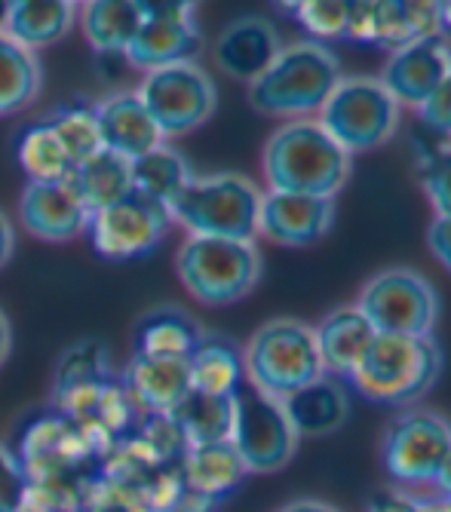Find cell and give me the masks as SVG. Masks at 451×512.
Instances as JSON below:
<instances>
[{"label": "cell", "instance_id": "1", "mask_svg": "<svg viewBox=\"0 0 451 512\" xmlns=\"http://www.w3.org/2000/svg\"><path fill=\"white\" fill-rule=\"evenodd\" d=\"M353 154H347L320 120H289L267 138L261 169L267 191L329 197L347 184Z\"/></svg>", "mask_w": 451, "mask_h": 512}, {"label": "cell", "instance_id": "2", "mask_svg": "<svg viewBox=\"0 0 451 512\" xmlns=\"http://www.w3.org/2000/svg\"><path fill=\"white\" fill-rule=\"evenodd\" d=\"M341 83V62L320 40H295L283 46L255 83H249V105L264 117L310 120L320 114Z\"/></svg>", "mask_w": 451, "mask_h": 512}, {"label": "cell", "instance_id": "3", "mask_svg": "<svg viewBox=\"0 0 451 512\" xmlns=\"http://www.w3.org/2000/svg\"><path fill=\"white\" fill-rule=\"evenodd\" d=\"M442 375V347L430 338L375 335L363 362L353 371V387L366 399L390 408H412Z\"/></svg>", "mask_w": 451, "mask_h": 512}, {"label": "cell", "instance_id": "4", "mask_svg": "<svg viewBox=\"0 0 451 512\" xmlns=\"http://www.w3.org/2000/svg\"><path fill=\"white\" fill-rule=\"evenodd\" d=\"M261 191L258 184L237 172H218L191 178V184L172 203V221L182 224L191 237L246 240L258 237Z\"/></svg>", "mask_w": 451, "mask_h": 512}, {"label": "cell", "instance_id": "5", "mask_svg": "<svg viewBox=\"0 0 451 512\" xmlns=\"http://www.w3.org/2000/svg\"><path fill=\"white\" fill-rule=\"evenodd\" d=\"M243 365L249 387L274 399H286L295 390L323 378L313 329L292 316L270 319L261 329H255L243 350Z\"/></svg>", "mask_w": 451, "mask_h": 512}, {"label": "cell", "instance_id": "6", "mask_svg": "<svg viewBox=\"0 0 451 512\" xmlns=\"http://www.w3.org/2000/svg\"><path fill=\"white\" fill-rule=\"evenodd\" d=\"M182 286L206 307L243 301L261 279V252L246 240L188 237L175 255Z\"/></svg>", "mask_w": 451, "mask_h": 512}, {"label": "cell", "instance_id": "7", "mask_svg": "<svg viewBox=\"0 0 451 512\" xmlns=\"http://www.w3.org/2000/svg\"><path fill=\"white\" fill-rule=\"evenodd\" d=\"M399 114V102L378 77H341L320 111V126L347 154H363L390 142Z\"/></svg>", "mask_w": 451, "mask_h": 512}, {"label": "cell", "instance_id": "8", "mask_svg": "<svg viewBox=\"0 0 451 512\" xmlns=\"http://www.w3.org/2000/svg\"><path fill=\"white\" fill-rule=\"evenodd\" d=\"M356 310L372 322L378 335L430 338L439 319V295L418 270L390 267L363 286Z\"/></svg>", "mask_w": 451, "mask_h": 512}, {"label": "cell", "instance_id": "9", "mask_svg": "<svg viewBox=\"0 0 451 512\" xmlns=\"http://www.w3.org/2000/svg\"><path fill=\"white\" fill-rule=\"evenodd\" d=\"M246 473H277L295 457L298 433L280 399L267 396L249 384L234 393L231 439Z\"/></svg>", "mask_w": 451, "mask_h": 512}, {"label": "cell", "instance_id": "10", "mask_svg": "<svg viewBox=\"0 0 451 512\" xmlns=\"http://www.w3.org/2000/svg\"><path fill=\"white\" fill-rule=\"evenodd\" d=\"M135 92L160 126L163 138H182L200 129L218 108L215 80L197 62L148 71Z\"/></svg>", "mask_w": 451, "mask_h": 512}, {"label": "cell", "instance_id": "11", "mask_svg": "<svg viewBox=\"0 0 451 512\" xmlns=\"http://www.w3.org/2000/svg\"><path fill=\"white\" fill-rule=\"evenodd\" d=\"M451 451V424L433 411L405 408L390 417L381 439L384 470L399 485H433Z\"/></svg>", "mask_w": 451, "mask_h": 512}, {"label": "cell", "instance_id": "12", "mask_svg": "<svg viewBox=\"0 0 451 512\" xmlns=\"http://www.w3.org/2000/svg\"><path fill=\"white\" fill-rule=\"evenodd\" d=\"M172 212L142 194L129 191L117 203L93 212L86 234L93 240L96 255L108 261H129L151 255L169 234Z\"/></svg>", "mask_w": 451, "mask_h": 512}, {"label": "cell", "instance_id": "13", "mask_svg": "<svg viewBox=\"0 0 451 512\" xmlns=\"http://www.w3.org/2000/svg\"><path fill=\"white\" fill-rule=\"evenodd\" d=\"M194 16V4H145V19L123 53L129 68L148 74L166 65L194 62L203 43Z\"/></svg>", "mask_w": 451, "mask_h": 512}, {"label": "cell", "instance_id": "14", "mask_svg": "<svg viewBox=\"0 0 451 512\" xmlns=\"http://www.w3.org/2000/svg\"><path fill=\"white\" fill-rule=\"evenodd\" d=\"M335 224V200L307 197V194H261L258 212V237L277 246H313L320 243Z\"/></svg>", "mask_w": 451, "mask_h": 512}, {"label": "cell", "instance_id": "15", "mask_svg": "<svg viewBox=\"0 0 451 512\" xmlns=\"http://www.w3.org/2000/svg\"><path fill=\"white\" fill-rule=\"evenodd\" d=\"M448 71H451L448 43L442 37L430 34L415 43L399 46V50H390L378 80L399 102V108L412 105L418 111L433 96V89L448 77Z\"/></svg>", "mask_w": 451, "mask_h": 512}, {"label": "cell", "instance_id": "16", "mask_svg": "<svg viewBox=\"0 0 451 512\" xmlns=\"http://www.w3.org/2000/svg\"><path fill=\"white\" fill-rule=\"evenodd\" d=\"M19 218L28 234L43 243H71L86 234L93 215L68 181H28L19 200Z\"/></svg>", "mask_w": 451, "mask_h": 512}, {"label": "cell", "instance_id": "17", "mask_svg": "<svg viewBox=\"0 0 451 512\" xmlns=\"http://www.w3.org/2000/svg\"><path fill=\"white\" fill-rule=\"evenodd\" d=\"M96 120L102 132V148L129 163L166 145L160 126L154 123L135 89H117L108 99H102L96 105Z\"/></svg>", "mask_w": 451, "mask_h": 512}, {"label": "cell", "instance_id": "18", "mask_svg": "<svg viewBox=\"0 0 451 512\" xmlns=\"http://www.w3.org/2000/svg\"><path fill=\"white\" fill-rule=\"evenodd\" d=\"M280 50H283V40L274 22H267L261 16H243V19H234L215 37L212 56H215V65L228 77L255 83L270 65H274Z\"/></svg>", "mask_w": 451, "mask_h": 512}, {"label": "cell", "instance_id": "19", "mask_svg": "<svg viewBox=\"0 0 451 512\" xmlns=\"http://www.w3.org/2000/svg\"><path fill=\"white\" fill-rule=\"evenodd\" d=\"M375 335L378 332L372 329V322L356 310V304L326 313L323 322L313 329L320 362H323V375L335 381H350L359 362H363L366 350L372 347Z\"/></svg>", "mask_w": 451, "mask_h": 512}, {"label": "cell", "instance_id": "20", "mask_svg": "<svg viewBox=\"0 0 451 512\" xmlns=\"http://www.w3.org/2000/svg\"><path fill=\"white\" fill-rule=\"evenodd\" d=\"M206 332L182 307H154L139 316L132 329V356L142 359H185Z\"/></svg>", "mask_w": 451, "mask_h": 512}, {"label": "cell", "instance_id": "21", "mask_svg": "<svg viewBox=\"0 0 451 512\" xmlns=\"http://www.w3.org/2000/svg\"><path fill=\"white\" fill-rule=\"evenodd\" d=\"M126 393L129 399L151 411L169 414L178 402L191 393V375L185 359H142L132 356L126 365Z\"/></svg>", "mask_w": 451, "mask_h": 512}, {"label": "cell", "instance_id": "22", "mask_svg": "<svg viewBox=\"0 0 451 512\" xmlns=\"http://www.w3.org/2000/svg\"><path fill=\"white\" fill-rule=\"evenodd\" d=\"M289 421L298 433V439H323L338 433L347 417H350V399L347 390L341 387V381L335 378H320L301 390H295L292 396L280 399Z\"/></svg>", "mask_w": 451, "mask_h": 512}, {"label": "cell", "instance_id": "23", "mask_svg": "<svg viewBox=\"0 0 451 512\" xmlns=\"http://www.w3.org/2000/svg\"><path fill=\"white\" fill-rule=\"evenodd\" d=\"M77 4L71 0H19L7 10L4 34L25 50L37 53L71 34L77 25Z\"/></svg>", "mask_w": 451, "mask_h": 512}, {"label": "cell", "instance_id": "24", "mask_svg": "<svg viewBox=\"0 0 451 512\" xmlns=\"http://www.w3.org/2000/svg\"><path fill=\"white\" fill-rule=\"evenodd\" d=\"M145 19L139 0H93L77 10L80 31L96 56H123Z\"/></svg>", "mask_w": 451, "mask_h": 512}, {"label": "cell", "instance_id": "25", "mask_svg": "<svg viewBox=\"0 0 451 512\" xmlns=\"http://www.w3.org/2000/svg\"><path fill=\"white\" fill-rule=\"evenodd\" d=\"M191 390L203 396H234L246 384L243 350L224 335H203L188 356Z\"/></svg>", "mask_w": 451, "mask_h": 512}, {"label": "cell", "instance_id": "26", "mask_svg": "<svg viewBox=\"0 0 451 512\" xmlns=\"http://www.w3.org/2000/svg\"><path fill=\"white\" fill-rule=\"evenodd\" d=\"M166 417L188 448L228 442L234 424V396H203L191 390Z\"/></svg>", "mask_w": 451, "mask_h": 512}, {"label": "cell", "instance_id": "27", "mask_svg": "<svg viewBox=\"0 0 451 512\" xmlns=\"http://www.w3.org/2000/svg\"><path fill=\"white\" fill-rule=\"evenodd\" d=\"M68 184L93 215L132 191V163L102 148L71 172Z\"/></svg>", "mask_w": 451, "mask_h": 512}, {"label": "cell", "instance_id": "28", "mask_svg": "<svg viewBox=\"0 0 451 512\" xmlns=\"http://www.w3.org/2000/svg\"><path fill=\"white\" fill-rule=\"evenodd\" d=\"M246 476V467L231 442H212L188 448L185 454V482L194 494L215 500L231 494Z\"/></svg>", "mask_w": 451, "mask_h": 512}, {"label": "cell", "instance_id": "29", "mask_svg": "<svg viewBox=\"0 0 451 512\" xmlns=\"http://www.w3.org/2000/svg\"><path fill=\"white\" fill-rule=\"evenodd\" d=\"M194 172L188 160L169 145L154 148L151 154L132 160V191L142 194L172 212V203L182 197V191L191 184Z\"/></svg>", "mask_w": 451, "mask_h": 512}, {"label": "cell", "instance_id": "30", "mask_svg": "<svg viewBox=\"0 0 451 512\" xmlns=\"http://www.w3.org/2000/svg\"><path fill=\"white\" fill-rule=\"evenodd\" d=\"M16 160L28 181H68L74 172V163L50 120H34L19 129Z\"/></svg>", "mask_w": 451, "mask_h": 512}, {"label": "cell", "instance_id": "31", "mask_svg": "<svg viewBox=\"0 0 451 512\" xmlns=\"http://www.w3.org/2000/svg\"><path fill=\"white\" fill-rule=\"evenodd\" d=\"M43 86L40 62L31 50L0 31V117L22 114L37 102Z\"/></svg>", "mask_w": 451, "mask_h": 512}, {"label": "cell", "instance_id": "32", "mask_svg": "<svg viewBox=\"0 0 451 512\" xmlns=\"http://www.w3.org/2000/svg\"><path fill=\"white\" fill-rule=\"evenodd\" d=\"M108 378V350L99 341H83L71 347L56 368V399L77 405Z\"/></svg>", "mask_w": 451, "mask_h": 512}, {"label": "cell", "instance_id": "33", "mask_svg": "<svg viewBox=\"0 0 451 512\" xmlns=\"http://www.w3.org/2000/svg\"><path fill=\"white\" fill-rule=\"evenodd\" d=\"M47 120L53 123L56 135L62 138V145L68 151L74 169L102 151V132H99V120H96V105L68 102V105H59Z\"/></svg>", "mask_w": 451, "mask_h": 512}, {"label": "cell", "instance_id": "34", "mask_svg": "<svg viewBox=\"0 0 451 512\" xmlns=\"http://www.w3.org/2000/svg\"><path fill=\"white\" fill-rule=\"evenodd\" d=\"M421 188L436 218H451V148H436L424 157Z\"/></svg>", "mask_w": 451, "mask_h": 512}, {"label": "cell", "instance_id": "35", "mask_svg": "<svg viewBox=\"0 0 451 512\" xmlns=\"http://www.w3.org/2000/svg\"><path fill=\"white\" fill-rule=\"evenodd\" d=\"M301 19V25L323 37H350V4H301L292 7Z\"/></svg>", "mask_w": 451, "mask_h": 512}, {"label": "cell", "instance_id": "36", "mask_svg": "<svg viewBox=\"0 0 451 512\" xmlns=\"http://www.w3.org/2000/svg\"><path fill=\"white\" fill-rule=\"evenodd\" d=\"M28 473L22 467V460L0 445V512H25L28 506Z\"/></svg>", "mask_w": 451, "mask_h": 512}, {"label": "cell", "instance_id": "37", "mask_svg": "<svg viewBox=\"0 0 451 512\" xmlns=\"http://www.w3.org/2000/svg\"><path fill=\"white\" fill-rule=\"evenodd\" d=\"M424 126H430L433 132L451 135V71L448 77L433 89V96L418 108Z\"/></svg>", "mask_w": 451, "mask_h": 512}, {"label": "cell", "instance_id": "38", "mask_svg": "<svg viewBox=\"0 0 451 512\" xmlns=\"http://www.w3.org/2000/svg\"><path fill=\"white\" fill-rule=\"evenodd\" d=\"M418 500L421 497L402 491V488H384V491L372 494L366 512H418Z\"/></svg>", "mask_w": 451, "mask_h": 512}, {"label": "cell", "instance_id": "39", "mask_svg": "<svg viewBox=\"0 0 451 512\" xmlns=\"http://www.w3.org/2000/svg\"><path fill=\"white\" fill-rule=\"evenodd\" d=\"M427 249L451 273V218H433L430 221V227H427Z\"/></svg>", "mask_w": 451, "mask_h": 512}, {"label": "cell", "instance_id": "40", "mask_svg": "<svg viewBox=\"0 0 451 512\" xmlns=\"http://www.w3.org/2000/svg\"><path fill=\"white\" fill-rule=\"evenodd\" d=\"M13 249H16V234H13V224L10 218L0 212V270H4L13 258Z\"/></svg>", "mask_w": 451, "mask_h": 512}, {"label": "cell", "instance_id": "41", "mask_svg": "<svg viewBox=\"0 0 451 512\" xmlns=\"http://www.w3.org/2000/svg\"><path fill=\"white\" fill-rule=\"evenodd\" d=\"M280 512H341V509H335L332 503H323V500H292Z\"/></svg>", "mask_w": 451, "mask_h": 512}, {"label": "cell", "instance_id": "42", "mask_svg": "<svg viewBox=\"0 0 451 512\" xmlns=\"http://www.w3.org/2000/svg\"><path fill=\"white\" fill-rule=\"evenodd\" d=\"M433 488L439 491L442 500H451V451H448V457H445V463H442V470H439L436 479H433Z\"/></svg>", "mask_w": 451, "mask_h": 512}, {"label": "cell", "instance_id": "43", "mask_svg": "<svg viewBox=\"0 0 451 512\" xmlns=\"http://www.w3.org/2000/svg\"><path fill=\"white\" fill-rule=\"evenodd\" d=\"M10 350H13V329H10V319H7V313L0 310V365L7 362Z\"/></svg>", "mask_w": 451, "mask_h": 512}, {"label": "cell", "instance_id": "44", "mask_svg": "<svg viewBox=\"0 0 451 512\" xmlns=\"http://www.w3.org/2000/svg\"><path fill=\"white\" fill-rule=\"evenodd\" d=\"M418 512H451V500H442V497L418 500Z\"/></svg>", "mask_w": 451, "mask_h": 512}, {"label": "cell", "instance_id": "45", "mask_svg": "<svg viewBox=\"0 0 451 512\" xmlns=\"http://www.w3.org/2000/svg\"><path fill=\"white\" fill-rule=\"evenodd\" d=\"M7 10H10V4H0V31L7 25Z\"/></svg>", "mask_w": 451, "mask_h": 512}]
</instances>
